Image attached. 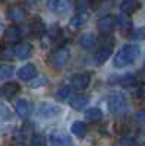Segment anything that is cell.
I'll return each instance as SVG.
<instances>
[{
  "mask_svg": "<svg viewBox=\"0 0 145 146\" xmlns=\"http://www.w3.org/2000/svg\"><path fill=\"white\" fill-rule=\"evenodd\" d=\"M139 54H141V50L136 44H126V45H123L122 50L116 53V56L113 58V66L116 69L128 67L139 57Z\"/></svg>",
  "mask_w": 145,
  "mask_h": 146,
  "instance_id": "cell-1",
  "label": "cell"
},
{
  "mask_svg": "<svg viewBox=\"0 0 145 146\" xmlns=\"http://www.w3.org/2000/svg\"><path fill=\"white\" fill-rule=\"evenodd\" d=\"M107 105L110 113L114 115H123L128 110L126 96L122 92H112L107 98Z\"/></svg>",
  "mask_w": 145,
  "mask_h": 146,
  "instance_id": "cell-2",
  "label": "cell"
},
{
  "mask_svg": "<svg viewBox=\"0 0 145 146\" xmlns=\"http://www.w3.org/2000/svg\"><path fill=\"white\" fill-rule=\"evenodd\" d=\"M69 58H70L69 48H66V47H59V48H56V50H53V51L50 53L47 62L50 63L51 66H54V67H63V66L67 64Z\"/></svg>",
  "mask_w": 145,
  "mask_h": 146,
  "instance_id": "cell-3",
  "label": "cell"
},
{
  "mask_svg": "<svg viewBox=\"0 0 145 146\" xmlns=\"http://www.w3.org/2000/svg\"><path fill=\"white\" fill-rule=\"evenodd\" d=\"M112 53H113V41H110V42H104L98 50L95 51V54H94V63L97 64V66H101V64H104L108 58H110V56H112Z\"/></svg>",
  "mask_w": 145,
  "mask_h": 146,
  "instance_id": "cell-4",
  "label": "cell"
},
{
  "mask_svg": "<svg viewBox=\"0 0 145 146\" xmlns=\"http://www.w3.org/2000/svg\"><path fill=\"white\" fill-rule=\"evenodd\" d=\"M91 83V76L88 73H78V75L72 76L70 79V85L72 88L76 91H85Z\"/></svg>",
  "mask_w": 145,
  "mask_h": 146,
  "instance_id": "cell-5",
  "label": "cell"
},
{
  "mask_svg": "<svg viewBox=\"0 0 145 146\" xmlns=\"http://www.w3.org/2000/svg\"><path fill=\"white\" fill-rule=\"evenodd\" d=\"M60 113H62V108H60V107L53 105V104H47V102L40 104L38 111H37V114L40 117H43V118H54Z\"/></svg>",
  "mask_w": 145,
  "mask_h": 146,
  "instance_id": "cell-6",
  "label": "cell"
},
{
  "mask_svg": "<svg viewBox=\"0 0 145 146\" xmlns=\"http://www.w3.org/2000/svg\"><path fill=\"white\" fill-rule=\"evenodd\" d=\"M116 23H117L119 32L128 38V35L130 34V31L134 29V23H132L130 18H129L128 15H123V13H122V15H117V16H116Z\"/></svg>",
  "mask_w": 145,
  "mask_h": 146,
  "instance_id": "cell-7",
  "label": "cell"
},
{
  "mask_svg": "<svg viewBox=\"0 0 145 146\" xmlns=\"http://www.w3.org/2000/svg\"><path fill=\"white\" fill-rule=\"evenodd\" d=\"M16 73H18V78H19L21 80H25V82H29V80H32L34 78L38 76L37 67H35L34 64H31V63L23 64L22 67H19V70H18Z\"/></svg>",
  "mask_w": 145,
  "mask_h": 146,
  "instance_id": "cell-8",
  "label": "cell"
},
{
  "mask_svg": "<svg viewBox=\"0 0 145 146\" xmlns=\"http://www.w3.org/2000/svg\"><path fill=\"white\" fill-rule=\"evenodd\" d=\"M90 104V96L85 94H76L69 100V105L75 110V111H82L84 108Z\"/></svg>",
  "mask_w": 145,
  "mask_h": 146,
  "instance_id": "cell-9",
  "label": "cell"
},
{
  "mask_svg": "<svg viewBox=\"0 0 145 146\" xmlns=\"http://www.w3.org/2000/svg\"><path fill=\"white\" fill-rule=\"evenodd\" d=\"M47 28H45V23L40 19V18H35L32 19V22L28 25V34L34 35L35 38H41V36L45 34Z\"/></svg>",
  "mask_w": 145,
  "mask_h": 146,
  "instance_id": "cell-10",
  "label": "cell"
},
{
  "mask_svg": "<svg viewBox=\"0 0 145 146\" xmlns=\"http://www.w3.org/2000/svg\"><path fill=\"white\" fill-rule=\"evenodd\" d=\"M19 92V85L16 82H7L0 86V98L10 100Z\"/></svg>",
  "mask_w": 145,
  "mask_h": 146,
  "instance_id": "cell-11",
  "label": "cell"
},
{
  "mask_svg": "<svg viewBox=\"0 0 145 146\" xmlns=\"http://www.w3.org/2000/svg\"><path fill=\"white\" fill-rule=\"evenodd\" d=\"M13 53H15V57H18L19 60H25L31 56L32 53V45L29 42H16V45L13 47Z\"/></svg>",
  "mask_w": 145,
  "mask_h": 146,
  "instance_id": "cell-12",
  "label": "cell"
},
{
  "mask_svg": "<svg viewBox=\"0 0 145 146\" xmlns=\"http://www.w3.org/2000/svg\"><path fill=\"white\" fill-rule=\"evenodd\" d=\"M50 145L51 146H74V142H72V139L67 135H65V133L54 131L50 136Z\"/></svg>",
  "mask_w": 145,
  "mask_h": 146,
  "instance_id": "cell-13",
  "label": "cell"
},
{
  "mask_svg": "<svg viewBox=\"0 0 145 146\" xmlns=\"http://www.w3.org/2000/svg\"><path fill=\"white\" fill-rule=\"evenodd\" d=\"M27 16V10L23 9L22 6L19 5H12L9 9H7V18L13 22H19V21H23Z\"/></svg>",
  "mask_w": 145,
  "mask_h": 146,
  "instance_id": "cell-14",
  "label": "cell"
},
{
  "mask_svg": "<svg viewBox=\"0 0 145 146\" xmlns=\"http://www.w3.org/2000/svg\"><path fill=\"white\" fill-rule=\"evenodd\" d=\"M113 25H114V22H113V16L112 15H104V16H101L98 19V22H97V28H98V31L101 34H104V35L112 32Z\"/></svg>",
  "mask_w": 145,
  "mask_h": 146,
  "instance_id": "cell-15",
  "label": "cell"
},
{
  "mask_svg": "<svg viewBox=\"0 0 145 146\" xmlns=\"http://www.w3.org/2000/svg\"><path fill=\"white\" fill-rule=\"evenodd\" d=\"M21 36H22L21 28L16 27V25H10V27L5 31V41H6L7 44H16V42H19Z\"/></svg>",
  "mask_w": 145,
  "mask_h": 146,
  "instance_id": "cell-16",
  "label": "cell"
},
{
  "mask_svg": "<svg viewBox=\"0 0 145 146\" xmlns=\"http://www.w3.org/2000/svg\"><path fill=\"white\" fill-rule=\"evenodd\" d=\"M139 7H141V3L138 2V0H123V2L120 3V10H122V13L128 15V16L135 13Z\"/></svg>",
  "mask_w": 145,
  "mask_h": 146,
  "instance_id": "cell-17",
  "label": "cell"
},
{
  "mask_svg": "<svg viewBox=\"0 0 145 146\" xmlns=\"http://www.w3.org/2000/svg\"><path fill=\"white\" fill-rule=\"evenodd\" d=\"M79 45L84 48V50H92V48L97 45V36L91 32H87L79 36Z\"/></svg>",
  "mask_w": 145,
  "mask_h": 146,
  "instance_id": "cell-18",
  "label": "cell"
},
{
  "mask_svg": "<svg viewBox=\"0 0 145 146\" xmlns=\"http://www.w3.org/2000/svg\"><path fill=\"white\" fill-rule=\"evenodd\" d=\"M15 111L21 118H27L31 113V104L27 100H19L15 105Z\"/></svg>",
  "mask_w": 145,
  "mask_h": 146,
  "instance_id": "cell-19",
  "label": "cell"
},
{
  "mask_svg": "<svg viewBox=\"0 0 145 146\" xmlns=\"http://www.w3.org/2000/svg\"><path fill=\"white\" fill-rule=\"evenodd\" d=\"M70 131H72V135H75L76 137L82 139V137L87 136L88 127L84 121H75V123H72V126H70Z\"/></svg>",
  "mask_w": 145,
  "mask_h": 146,
  "instance_id": "cell-20",
  "label": "cell"
},
{
  "mask_svg": "<svg viewBox=\"0 0 145 146\" xmlns=\"http://www.w3.org/2000/svg\"><path fill=\"white\" fill-rule=\"evenodd\" d=\"M87 23V19L84 18V16H81V15H76V16H74L70 21H69V29L70 31H79V29H82L84 28V25Z\"/></svg>",
  "mask_w": 145,
  "mask_h": 146,
  "instance_id": "cell-21",
  "label": "cell"
},
{
  "mask_svg": "<svg viewBox=\"0 0 145 146\" xmlns=\"http://www.w3.org/2000/svg\"><path fill=\"white\" fill-rule=\"evenodd\" d=\"M53 12H56V13H65V12L69 9V0H51L50 3Z\"/></svg>",
  "mask_w": 145,
  "mask_h": 146,
  "instance_id": "cell-22",
  "label": "cell"
},
{
  "mask_svg": "<svg viewBox=\"0 0 145 146\" xmlns=\"http://www.w3.org/2000/svg\"><path fill=\"white\" fill-rule=\"evenodd\" d=\"M13 73H15V67L12 64H0V82L12 78Z\"/></svg>",
  "mask_w": 145,
  "mask_h": 146,
  "instance_id": "cell-23",
  "label": "cell"
},
{
  "mask_svg": "<svg viewBox=\"0 0 145 146\" xmlns=\"http://www.w3.org/2000/svg\"><path fill=\"white\" fill-rule=\"evenodd\" d=\"M92 6V0H75V10L76 13H85Z\"/></svg>",
  "mask_w": 145,
  "mask_h": 146,
  "instance_id": "cell-24",
  "label": "cell"
},
{
  "mask_svg": "<svg viewBox=\"0 0 145 146\" xmlns=\"http://www.w3.org/2000/svg\"><path fill=\"white\" fill-rule=\"evenodd\" d=\"M85 118L90 121H100L103 118V111L100 108H90L85 111Z\"/></svg>",
  "mask_w": 145,
  "mask_h": 146,
  "instance_id": "cell-25",
  "label": "cell"
},
{
  "mask_svg": "<svg viewBox=\"0 0 145 146\" xmlns=\"http://www.w3.org/2000/svg\"><path fill=\"white\" fill-rule=\"evenodd\" d=\"M128 38H130L132 41H144L145 40V28L132 29L130 34L128 35Z\"/></svg>",
  "mask_w": 145,
  "mask_h": 146,
  "instance_id": "cell-26",
  "label": "cell"
},
{
  "mask_svg": "<svg viewBox=\"0 0 145 146\" xmlns=\"http://www.w3.org/2000/svg\"><path fill=\"white\" fill-rule=\"evenodd\" d=\"M117 83L123 85V86H132V85L136 83V79H135L134 75H125V76L117 78Z\"/></svg>",
  "mask_w": 145,
  "mask_h": 146,
  "instance_id": "cell-27",
  "label": "cell"
},
{
  "mask_svg": "<svg viewBox=\"0 0 145 146\" xmlns=\"http://www.w3.org/2000/svg\"><path fill=\"white\" fill-rule=\"evenodd\" d=\"M31 146H47V140L40 133H34L31 136Z\"/></svg>",
  "mask_w": 145,
  "mask_h": 146,
  "instance_id": "cell-28",
  "label": "cell"
},
{
  "mask_svg": "<svg viewBox=\"0 0 145 146\" xmlns=\"http://www.w3.org/2000/svg\"><path fill=\"white\" fill-rule=\"evenodd\" d=\"M15 53H13V47H10V45H5L0 48V57H2L3 60H10V58H13Z\"/></svg>",
  "mask_w": 145,
  "mask_h": 146,
  "instance_id": "cell-29",
  "label": "cell"
},
{
  "mask_svg": "<svg viewBox=\"0 0 145 146\" xmlns=\"http://www.w3.org/2000/svg\"><path fill=\"white\" fill-rule=\"evenodd\" d=\"M56 96H57V100H60V101H66L69 96H70V88H69V86L60 88V89L56 92Z\"/></svg>",
  "mask_w": 145,
  "mask_h": 146,
  "instance_id": "cell-30",
  "label": "cell"
},
{
  "mask_svg": "<svg viewBox=\"0 0 145 146\" xmlns=\"http://www.w3.org/2000/svg\"><path fill=\"white\" fill-rule=\"evenodd\" d=\"M45 83H47V79H45V78H38V79L34 78L29 86H31V88H40V86H43V85H45Z\"/></svg>",
  "mask_w": 145,
  "mask_h": 146,
  "instance_id": "cell-31",
  "label": "cell"
},
{
  "mask_svg": "<svg viewBox=\"0 0 145 146\" xmlns=\"http://www.w3.org/2000/svg\"><path fill=\"white\" fill-rule=\"evenodd\" d=\"M136 96H141V98H145V82H139V86L135 91Z\"/></svg>",
  "mask_w": 145,
  "mask_h": 146,
  "instance_id": "cell-32",
  "label": "cell"
},
{
  "mask_svg": "<svg viewBox=\"0 0 145 146\" xmlns=\"http://www.w3.org/2000/svg\"><path fill=\"white\" fill-rule=\"evenodd\" d=\"M135 120L138 121L139 124H145V110H142V111H138L135 114Z\"/></svg>",
  "mask_w": 145,
  "mask_h": 146,
  "instance_id": "cell-33",
  "label": "cell"
},
{
  "mask_svg": "<svg viewBox=\"0 0 145 146\" xmlns=\"http://www.w3.org/2000/svg\"><path fill=\"white\" fill-rule=\"evenodd\" d=\"M135 79H136V82H145V66L135 75Z\"/></svg>",
  "mask_w": 145,
  "mask_h": 146,
  "instance_id": "cell-34",
  "label": "cell"
},
{
  "mask_svg": "<svg viewBox=\"0 0 145 146\" xmlns=\"http://www.w3.org/2000/svg\"><path fill=\"white\" fill-rule=\"evenodd\" d=\"M2 31H3V22H2V19H0V34H2Z\"/></svg>",
  "mask_w": 145,
  "mask_h": 146,
  "instance_id": "cell-35",
  "label": "cell"
}]
</instances>
